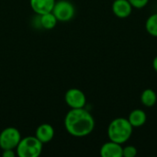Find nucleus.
<instances>
[{"mask_svg": "<svg viewBox=\"0 0 157 157\" xmlns=\"http://www.w3.org/2000/svg\"><path fill=\"white\" fill-rule=\"evenodd\" d=\"M64 127L69 134L74 137H86L95 128L93 116L84 108L71 109L64 119Z\"/></svg>", "mask_w": 157, "mask_h": 157, "instance_id": "f257e3e1", "label": "nucleus"}, {"mask_svg": "<svg viewBox=\"0 0 157 157\" xmlns=\"http://www.w3.org/2000/svg\"><path fill=\"white\" fill-rule=\"evenodd\" d=\"M153 67H154L155 71L157 72V56L154 59V61H153Z\"/></svg>", "mask_w": 157, "mask_h": 157, "instance_id": "a211bd4d", "label": "nucleus"}, {"mask_svg": "<svg viewBox=\"0 0 157 157\" xmlns=\"http://www.w3.org/2000/svg\"><path fill=\"white\" fill-rule=\"evenodd\" d=\"M132 130L133 127L131 125L128 119L117 118L109 123L108 128V136L110 141L122 144L131 138Z\"/></svg>", "mask_w": 157, "mask_h": 157, "instance_id": "f03ea898", "label": "nucleus"}, {"mask_svg": "<svg viewBox=\"0 0 157 157\" xmlns=\"http://www.w3.org/2000/svg\"><path fill=\"white\" fill-rule=\"evenodd\" d=\"M66 104L71 109H81L85 108L86 103V95L83 91L78 88H71L65 93L64 97Z\"/></svg>", "mask_w": 157, "mask_h": 157, "instance_id": "423d86ee", "label": "nucleus"}, {"mask_svg": "<svg viewBox=\"0 0 157 157\" xmlns=\"http://www.w3.org/2000/svg\"><path fill=\"white\" fill-rule=\"evenodd\" d=\"M42 143L36 136H28L20 140L17 146L19 157H38L42 152Z\"/></svg>", "mask_w": 157, "mask_h": 157, "instance_id": "7ed1b4c3", "label": "nucleus"}, {"mask_svg": "<svg viewBox=\"0 0 157 157\" xmlns=\"http://www.w3.org/2000/svg\"><path fill=\"white\" fill-rule=\"evenodd\" d=\"M132 11V6L128 0H115L112 4V12L120 18L128 17Z\"/></svg>", "mask_w": 157, "mask_h": 157, "instance_id": "0eeeda50", "label": "nucleus"}, {"mask_svg": "<svg viewBox=\"0 0 157 157\" xmlns=\"http://www.w3.org/2000/svg\"><path fill=\"white\" fill-rule=\"evenodd\" d=\"M57 21L58 20L52 12H49V13L40 15V23L41 27L45 29H53L56 26Z\"/></svg>", "mask_w": 157, "mask_h": 157, "instance_id": "ddd939ff", "label": "nucleus"}, {"mask_svg": "<svg viewBox=\"0 0 157 157\" xmlns=\"http://www.w3.org/2000/svg\"><path fill=\"white\" fill-rule=\"evenodd\" d=\"M15 152L12 149L8 150H3V156L4 157H14L15 156Z\"/></svg>", "mask_w": 157, "mask_h": 157, "instance_id": "f3484780", "label": "nucleus"}, {"mask_svg": "<svg viewBox=\"0 0 157 157\" xmlns=\"http://www.w3.org/2000/svg\"><path fill=\"white\" fill-rule=\"evenodd\" d=\"M145 29L150 35L157 37V13L151 15L147 18L145 23Z\"/></svg>", "mask_w": 157, "mask_h": 157, "instance_id": "4468645a", "label": "nucleus"}, {"mask_svg": "<svg viewBox=\"0 0 157 157\" xmlns=\"http://www.w3.org/2000/svg\"><path fill=\"white\" fill-rule=\"evenodd\" d=\"M21 140L20 132L17 129L8 127L0 133V148L2 150L16 149Z\"/></svg>", "mask_w": 157, "mask_h": 157, "instance_id": "20e7f679", "label": "nucleus"}, {"mask_svg": "<svg viewBox=\"0 0 157 157\" xmlns=\"http://www.w3.org/2000/svg\"><path fill=\"white\" fill-rule=\"evenodd\" d=\"M55 4V0H30L32 10L38 15H43L52 12Z\"/></svg>", "mask_w": 157, "mask_h": 157, "instance_id": "1a4fd4ad", "label": "nucleus"}, {"mask_svg": "<svg viewBox=\"0 0 157 157\" xmlns=\"http://www.w3.org/2000/svg\"><path fill=\"white\" fill-rule=\"evenodd\" d=\"M35 136L42 144H48L53 139L54 129L52 125L48 123H43L37 128Z\"/></svg>", "mask_w": 157, "mask_h": 157, "instance_id": "9d476101", "label": "nucleus"}, {"mask_svg": "<svg viewBox=\"0 0 157 157\" xmlns=\"http://www.w3.org/2000/svg\"><path fill=\"white\" fill-rule=\"evenodd\" d=\"M52 12L58 21L66 22L74 17L75 9L71 2L67 0H60L58 2H55Z\"/></svg>", "mask_w": 157, "mask_h": 157, "instance_id": "39448f33", "label": "nucleus"}, {"mask_svg": "<svg viewBox=\"0 0 157 157\" xmlns=\"http://www.w3.org/2000/svg\"><path fill=\"white\" fill-rule=\"evenodd\" d=\"M128 121L133 128H139L145 124L147 121V117L143 109H136L130 113Z\"/></svg>", "mask_w": 157, "mask_h": 157, "instance_id": "9b49d317", "label": "nucleus"}, {"mask_svg": "<svg viewBox=\"0 0 157 157\" xmlns=\"http://www.w3.org/2000/svg\"><path fill=\"white\" fill-rule=\"evenodd\" d=\"M122 151L121 144L110 141L102 145L100 155L102 157H122Z\"/></svg>", "mask_w": 157, "mask_h": 157, "instance_id": "6e6552de", "label": "nucleus"}, {"mask_svg": "<svg viewBox=\"0 0 157 157\" xmlns=\"http://www.w3.org/2000/svg\"><path fill=\"white\" fill-rule=\"evenodd\" d=\"M157 101V96L156 93L151 89V88H147L145 89L142 95H141V102L144 106L147 107V108H151L154 107Z\"/></svg>", "mask_w": 157, "mask_h": 157, "instance_id": "f8f14e48", "label": "nucleus"}, {"mask_svg": "<svg viewBox=\"0 0 157 157\" xmlns=\"http://www.w3.org/2000/svg\"><path fill=\"white\" fill-rule=\"evenodd\" d=\"M128 1L132 6V7H135V8H143L149 2V0H128Z\"/></svg>", "mask_w": 157, "mask_h": 157, "instance_id": "dca6fc26", "label": "nucleus"}, {"mask_svg": "<svg viewBox=\"0 0 157 157\" xmlns=\"http://www.w3.org/2000/svg\"><path fill=\"white\" fill-rule=\"evenodd\" d=\"M137 155V148L133 145H128L123 148L122 156L123 157H134Z\"/></svg>", "mask_w": 157, "mask_h": 157, "instance_id": "2eb2a0df", "label": "nucleus"}]
</instances>
